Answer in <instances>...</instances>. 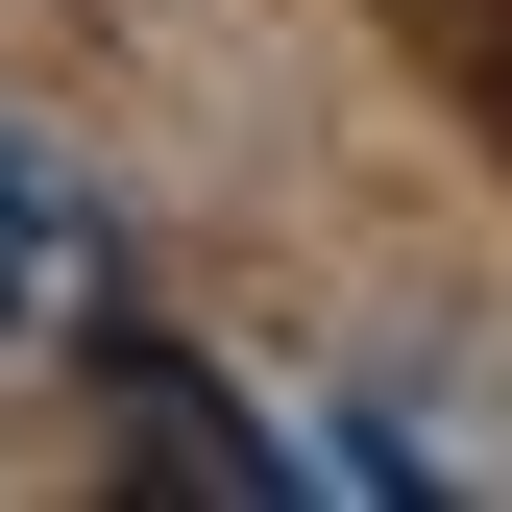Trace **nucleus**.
Here are the masks:
<instances>
[{"label":"nucleus","instance_id":"1","mask_svg":"<svg viewBox=\"0 0 512 512\" xmlns=\"http://www.w3.org/2000/svg\"><path fill=\"white\" fill-rule=\"evenodd\" d=\"M488 98H512V0H488Z\"/></svg>","mask_w":512,"mask_h":512}]
</instances>
